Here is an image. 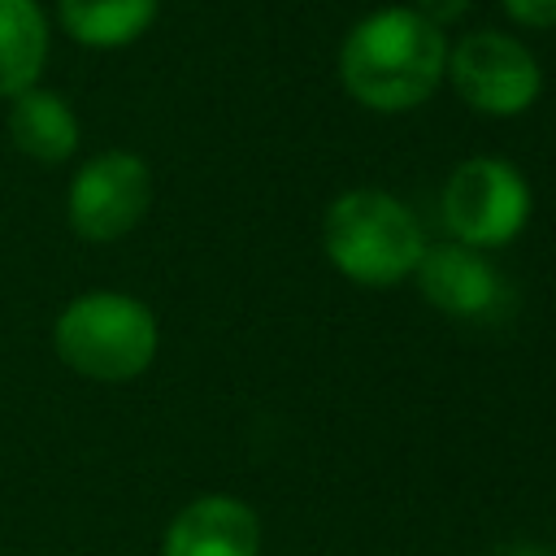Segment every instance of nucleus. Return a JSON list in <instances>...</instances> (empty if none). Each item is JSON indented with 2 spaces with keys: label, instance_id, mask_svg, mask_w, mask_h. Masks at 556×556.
<instances>
[{
  "label": "nucleus",
  "instance_id": "f257e3e1",
  "mask_svg": "<svg viewBox=\"0 0 556 556\" xmlns=\"http://www.w3.org/2000/svg\"><path fill=\"white\" fill-rule=\"evenodd\" d=\"M447 74V39L408 4L365 13L339 48L343 91L374 113H404L434 96Z\"/></svg>",
  "mask_w": 556,
  "mask_h": 556
},
{
  "label": "nucleus",
  "instance_id": "f03ea898",
  "mask_svg": "<svg viewBox=\"0 0 556 556\" xmlns=\"http://www.w3.org/2000/svg\"><path fill=\"white\" fill-rule=\"evenodd\" d=\"M321 248L348 282L395 287L413 278L426 239L404 200L374 187H356L330 200L321 217Z\"/></svg>",
  "mask_w": 556,
  "mask_h": 556
},
{
  "label": "nucleus",
  "instance_id": "7ed1b4c3",
  "mask_svg": "<svg viewBox=\"0 0 556 556\" xmlns=\"http://www.w3.org/2000/svg\"><path fill=\"white\" fill-rule=\"evenodd\" d=\"M156 317L143 300L122 291H87L56 313V356L91 382H130L156 361Z\"/></svg>",
  "mask_w": 556,
  "mask_h": 556
},
{
  "label": "nucleus",
  "instance_id": "20e7f679",
  "mask_svg": "<svg viewBox=\"0 0 556 556\" xmlns=\"http://www.w3.org/2000/svg\"><path fill=\"white\" fill-rule=\"evenodd\" d=\"M530 222V182L504 156H469L443 187V226L465 248H504Z\"/></svg>",
  "mask_w": 556,
  "mask_h": 556
},
{
  "label": "nucleus",
  "instance_id": "39448f33",
  "mask_svg": "<svg viewBox=\"0 0 556 556\" xmlns=\"http://www.w3.org/2000/svg\"><path fill=\"white\" fill-rule=\"evenodd\" d=\"M447 74L456 96L486 117L526 113L543 87V70L530 56V48L500 30H478L447 48Z\"/></svg>",
  "mask_w": 556,
  "mask_h": 556
},
{
  "label": "nucleus",
  "instance_id": "423d86ee",
  "mask_svg": "<svg viewBox=\"0 0 556 556\" xmlns=\"http://www.w3.org/2000/svg\"><path fill=\"white\" fill-rule=\"evenodd\" d=\"M152 204V174L135 152H100L70 182V226L87 243H113L130 235Z\"/></svg>",
  "mask_w": 556,
  "mask_h": 556
},
{
  "label": "nucleus",
  "instance_id": "0eeeda50",
  "mask_svg": "<svg viewBox=\"0 0 556 556\" xmlns=\"http://www.w3.org/2000/svg\"><path fill=\"white\" fill-rule=\"evenodd\" d=\"M261 521L235 495H200L174 513L161 534V556H256Z\"/></svg>",
  "mask_w": 556,
  "mask_h": 556
},
{
  "label": "nucleus",
  "instance_id": "6e6552de",
  "mask_svg": "<svg viewBox=\"0 0 556 556\" xmlns=\"http://www.w3.org/2000/svg\"><path fill=\"white\" fill-rule=\"evenodd\" d=\"M417 287L421 295L447 313V317H486L500 304V269L465 243H434L417 261Z\"/></svg>",
  "mask_w": 556,
  "mask_h": 556
},
{
  "label": "nucleus",
  "instance_id": "1a4fd4ad",
  "mask_svg": "<svg viewBox=\"0 0 556 556\" xmlns=\"http://www.w3.org/2000/svg\"><path fill=\"white\" fill-rule=\"evenodd\" d=\"M9 135L17 143V152H26L39 165H61L74 156L78 148V117L74 109L56 96V91H22L13 96L9 109Z\"/></svg>",
  "mask_w": 556,
  "mask_h": 556
},
{
  "label": "nucleus",
  "instance_id": "9d476101",
  "mask_svg": "<svg viewBox=\"0 0 556 556\" xmlns=\"http://www.w3.org/2000/svg\"><path fill=\"white\" fill-rule=\"evenodd\" d=\"M48 61V17L35 0H0V96L30 91Z\"/></svg>",
  "mask_w": 556,
  "mask_h": 556
},
{
  "label": "nucleus",
  "instance_id": "9b49d317",
  "mask_svg": "<svg viewBox=\"0 0 556 556\" xmlns=\"http://www.w3.org/2000/svg\"><path fill=\"white\" fill-rule=\"evenodd\" d=\"M161 0H56L61 26L87 48H122L139 39Z\"/></svg>",
  "mask_w": 556,
  "mask_h": 556
},
{
  "label": "nucleus",
  "instance_id": "f8f14e48",
  "mask_svg": "<svg viewBox=\"0 0 556 556\" xmlns=\"http://www.w3.org/2000/svg\"><path fill=\"white\" fill-rule=\"evenodd\" d=\"M504 9L526 26H556V0H504Z\"/></svg>",
  "mask_w": 556,
  "mask_h": 556
},
{
  "label": "nucleus",
  "instance_id": "ddd939ff",
  "mask_svg": "<svg viewBox=\"0 0 556 556\" xmlns=\"http://www.w3.org/2000/svg\"><path fill=\"white\" fill-rule=\"evenodd\" d=\"M413 9H417V13L426 17V22H434V26L443 30L447 22H460V17H465V9H469V0H417Z\"/></svg>",
  "mask_w": 556,
  "mask_h": 556
},
{
  "label": "nucleus",
  "instance_id": "4468645a",
  "mask_svg": "<svg viewBox=\"0 0 556 556\" xmlns=\"http://www.w3.org/2000/svg\"><path fill=\"white\" fill-rule=\"evenodd\" d=\"M495 556H556L552 547H539V543H508V547H500Z\"/></svg>",
  "mask_w": 556,
  "mask_h": 556
}]
</instances>
